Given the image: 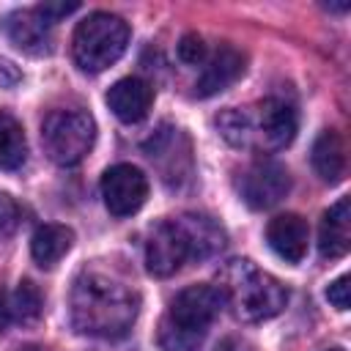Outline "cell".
<instances>
[{
	"mask_svg": "<svg viewBox=\"0 0 351 351\" xmlns=\"http://www.w3.org/2000/svg\"><path fill=\"white\" fill-rule=\"evenodd\" d=\"M178 58H181L184 63H192V66L203 63V60L208 58L206 41H203L197 33H186V36H181V41H178Z\"/></svg>",
	"mask_w": 351,
	"mask_h": 351,
	"instance_id": "21",
	"label": "cell"
},
{
	"mask_svg": "<svg viewBox=\"0 0 351 351\" xmlns=\"http://www.w3.org/2000/svg\"><path fill=\"white\" fill-rule=\"evenodd\" d=\"M313 167L329 184H337L346 176V145L335 129L321 132L313 143Z\"/></svg>",
	"mask_w": 351,
	"mask_h": 351,
	"instance_id": "18",
	"label": "cell"
},
{
	"mask_svg": "<svg viewBox=\"0 0 351 351\" xmlns=\"http://www.w3.org/2000/svg\"><path fill=\"white\" fill-rule=\"evenodd\" d=\"M19 225V206L11 195L0 192V236H11Z\"/></svg>",
	"mask_w": 351,
	"mask_h": 351,
	"instance_id": "22",
	"label": "cell"
},
{
	"mask_svg": "<svg viewBox=\"0 0 351 351\" xmlns=\"http://www.w3.org/2000/svg\"><path fill=\"white\" fill-rule=\"evenodd\" d=\"M27 159L22 123L11 112H0V170H19Z\"/></svg>",
	"mask_w": 351,
	"mask_h": 351,
	"instance_id": "19",
	"label": "cell"
},
{
	"mask_svg": "<svg viewBox=\"0 0 351 351\" xmlns=\"http://www.w3.org/2000/svg\"><path fill=\"white\" fill-rule=\"evenodd\" d=\"M326 299H329L337 310H348V304H351V277H348V274H340L335 282H329Z\"/></svg>",
	"mask_w": 351,
	"mask_h": 351,
	"instance_id": "23",
	"label": "cell"
},
{
	"mask_svg": "<svg viewBox=\"0 0 351 351\" xmlns=\"http://www.w3.org/2000/svg\"><path fill=\"white\" fill-rule=\"evenodd\" d=\"M176 222H178V228H181V233L189 244L192 258L203 261V258L217 255L225 247V230L211 217H206V214H181Z\"/></svg>",
	"mask_w": 351,
	"mask_h": 351,
	"instance_id": "15",
	"label": "cell"
},
{
	"mask_svg": "<svg viewBox=\"0 0 351 351\" xmlns=\"http://www.w3.org/2000/svg\"><path fill=\"white\" fill-rule=\"evenodd\" d=\"M250 123H252V145L285 148L296 137L299 118H296V107L288 99L266 96L250 112Z\"/></svg>",
	"mask_w": 351,
	"mask_h": 351,
	"instance_id": "6",
	"label": "cell"
},
{
	"mask_svg": "<svg viewBox=\"0 0 351 351\" xmlns=\"http://www.w3.org/2000/svg\"><path fill=\"white\" fill-rule=\"evenodd\" d=\"M219 293L241 321H269L288 302L285 285L252 261H230L219 274Z\"/></svg>",
	"mask_w": 351,
	"mask_h": 351,
	"instance_id": "3",
	"label": "cell"
},
{
	"mask_svg": "<svg viewBox=\"0 0 351 351\" xmlns=\"http://www.w3.org/2000/svg\"><path fill=\"white\" fill-rule=\"evenodd\" d=\"M71 244H74L71 228L47 222L41 228H36V233L30 239V252H33V261L38 266L52 269V266H58L63 261V255L71 250Z\"/></svg>",
	"mask_w": 351,
	"mask_h": 351,
	"instance_id": "17",
	"label": "cell"
},
{
	"mask_svg": "<svg viewBox=\"0 0 351 351\" xmlns=\"http://www.w3.org/2000/svg\"><path fill=\"white\" fill-rule=\"evenodd\" d=\"M41 315V293L33 282H19L14 291H0V329L8 324H30Z\"/></svg>",
	"mask_w": 351,
	"mask_h": 351,
	"instance_id": "16",
	"label": "cell"
},
{
	"mask_svg": "<svg viewBox=\"0 0 351 351\" xmlns=\"http://www.w3.org/2000/svg\"><path fill=\"white\" fill-rule=\"evenodd\" d=\"M222 304L225 299L219 288L208 282L178 291L159 324V346L165 351H197Z\"/></svg>",
	"mask_w": 351,
	"mask_h": 351,
	"instance_id": "2",
	"label": "cell"
},
{
	"mask_svg": "<svg viewBox=\"0 0 351 351\" xmlns=\"http://www.w3.org/2000/svg\"><path fill=\"white\" fill-rule=\"evenodd\" d=\"M329 351H337V348H329Z\"/></svg>",
	"mask_w": 351,
	"mask_h": 351,
	"instance_id": "25",
	"label": "cell"
},
{
	"mask_svg": "<svg viewBox=\"0 0 351 351\" xmlns=\"http://www.w3.org/2000/svg\"><path fill=\"white\" fill-rule=\"evenodd\" d=\"M241 74H244V55L236 47L222 44L211 58H206V66L195 82V93L203 99L214 96V93L230 88Z\"/></svg>",
	"mask_w": 351,
	"mask_h": 351,
	"instance_id": "12",
	"label": "cell"
},
{
	"mask_svg": "<svg viewBox=\"0 0 351 351\" xmlns=\"http://www.w3.org/2000/svg\"><path fill=\"white\" fill-rule=\"evenodd\" d=\"M104 101L118 121L137 123L148 115V110L154 104V88L140 77H123L107 90Z\"/></svg>",
	"mask_w": 351,
	"mask_h": 351,
	"instance_id": "11",
	"label": "cell"
},
{
	"mask_svg": "<svg viewBox=\"0 0 351 351\" xmlns=\"http://www.w3.org/2000/svg\"><path fill=\"white\" fill-rule=\"evenodd\" d=\"M101 197L112 217H132L148 197V178L134 165H112L101 176Z\"/></svg>",
	"mask_w": 351,
	"mask_h": 351,
	"instance_id": "7",
	"label": "cell"
},
{
	"mask_svg": "<svg viewBox=\"0 0 351 351\" xmlns=\"http://www.w3.org/2000/svg\"><path fill=\"white\" fill-rule=\"evenodd\" d=\"M3 33L8 36V41L27 52V55H44L49 52V41H52V22H47L38 8H22L5 16L3 22Z\"/></svg>",
	"mask_w": 351,
	"mask_h": 351,
	"instance_id": "10",
	"label": "cell"
},
{
	"mask_svg": "<svg viewBox=\"0 0 351 351\" xmlns=\"http://www.w3.org/2000/svg\"><path fill=\"white\" fill-rule=\"evenodd\" d=\"M318 250L324 258H343L351 250V203L340 197L321 217L318 228Z\"/></svg>",
	"mask_w": 351,
	"mask_h": 351,
	"instance_id": "14",
	"label": "cell"
},
{
	"mask_svg": "<svg viewBox=\"0 0 351 351\" xmlns=\"http://www.w3.org/2000/svg\"><path fill=\"white\" fill-rule=\"evenodd\" d=\"M186 261H192L189 255V244L178 228L176 219H162L145 241V269L154 277H170L176 274Z\"/></svg>",
	"mask_w": 351,
	"mask_h": 351,
	"instance_id": "9",
	"label": "cell"
},
{
	"mask_svg": "<svg viewBox=\"0 0 351 351\" xmlns=\"http://www.w3.org/2000/svg\"><path fill=\"white\" fill-rule=\"evenodd\" d=\"M137 304L140 299L126 282L104 271H82L69 296L71 326L90 337H121L132 329Z\"/></svg>",
	"mask_w": 351,
	"mask_h": 351,
	"instance_id": "1",
	"label": "cell"
},
{
	"mask_svg": "<svg viewBox=\"0 0 351 351\" xmlns=\"http://www.w3.org/2000/svg\"><path fill=\"white\" fill-rule=\"evenodd\" d=\"M217 129L219 134L236 145V148H250L252 145V123H250V110L228 107L217 115Z\"/></svg>",
	"mask_w": 351,
	"mask_h": 351,
	"instance_id": "20",
	"label": "cell"
},
{
	"mask_svg": "<svg viewBox=\"0 0 351 351\" xmlns=\"http://www.w3.org/2000/svg\"><path fill=\"white\" fill-rule=\"evenodd\" d=\"M96 123L82 110H52L41 123L44 154L63 167H71L85 159L93 148Z\"/></svg>",
	"mask_w": 351,
	"mask_h": 351,
	"instance_id": "5",
	"label": "cell"
},
{
	"mask_svg": "<svg viewBox=\"0 0 351 351\" xmlns=\"http://www.w3.org/2000/svg\"><path fill=\"white\" fill-rule=\"evenodd\" d=\"M291 189V176L280 162L263 159L250 165L239 178V192L250 208H271Z\"/></svg>",
	"mask_w": 351,
	"mask_h": 351,
	"instance_id": "8",
	"label": "cell"
},
{
	"mask_svg": "<svg viewBox=\"0 0 351 351\" xmlns=\"http://www.w3.org/2000/svg\"><path fill=\"white\" fill-rule=\"evenodd\" d=\"M266 241H269V247L274 250L277 258H282L288 263H299L307 255L310 228L299 214H280L269 222Z\"/></svg>",
	"mask_w": 351,
	"mask_h": 351,
	"instance_id": "13",
	"label": "cell"
},
{
	"mask_svg": "<svg viewBox=\"0 0 351 351\" xmlns=\"http://www.w3.org/2000/svg\"><path fill=\"white\" fill-rule=\"evenodd\" d=\"M126 44L129 25L115 14L93 11L77 25L71 36V55L82 71L99 74L126 52Z\"/></svg>",
	"mask_w": 351,
	"mask_h": 351,
	"instance_id": "4",
	"label": "cell"
},
{
	"mask_svg": "<svg viewBox=\"0 0 351 351\" xmlns=\"http://www.w3.org/2000/svg\"><path fill=\"white\" fill-rule=\"evenodd\" d=\"M38 8V14L47 19V22H58L60 16H66V14H71V11H77L80 8V3H41V5H36Z\"/></svg>",
	"mask_w": 351,
	"mask_h": 351,
	"instance_id": "24",
	"label": "cell"
}]
</instances>
